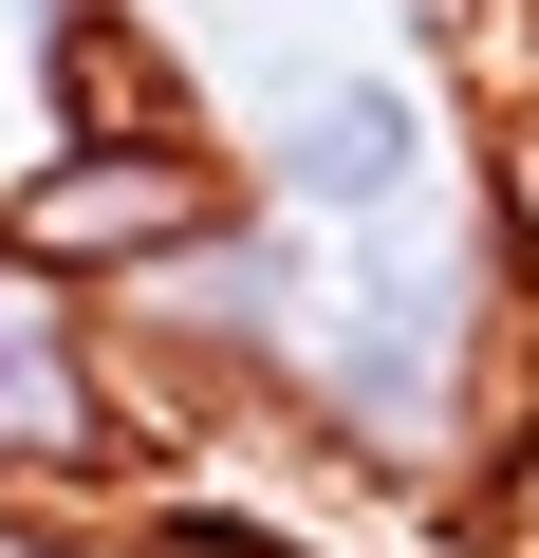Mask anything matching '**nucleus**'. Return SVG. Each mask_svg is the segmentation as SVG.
Wrapping results in <instances>:
<instances>
[{"label": "nucleus", "mask_w": 539, "mask_h": 558, "mask_svg": "<svg viewBox=\"0 0 539 558\" xmlns=\"http://www.w3.org/2000/svg\"><path fill=\"white\" fill-rule=\"evenodd\" d=\"M149 410H131V336L94 279H57L20 223H0V502H75V484H131Z\"/></svg>", "instance_id": "f257e3e1"}, {"label": "nucleus", "mask_w": 539, "mask_h": 558, "mask_svg": "<svg viewBox=\"0 0 539 558\" xmlns=\"http://www.w3.org/2000/svg\"><path fill=\"white\" fill-rule=\"evenodd\" d=\"M260 205H280L298 242H409L446 223V112L409 57H317L280 94V131H260Z\"/></svg>", "instance_id": "f03ea898"}, {"label": "nucleus", "mask_w": 539, "mask_h": 558, "mask_svg": "<svg viewBox=\"0 0 539 558\" xmlns=\"http://www.w3.org/2000/svg\"><path fill=\"white\" fill-rule=\"evenodd\" d=\"M20 223L57 279H94V299H131L149 260H186L205 223H223V168H205V131H112V112H75L38 168H20Z\"/></svg>", "instance_id": "7ed1b4c3"}, {"label": "nucleus", "mask_w": 539, "mask_h": 558, "mask_svg": "<svg viewBox=\"0 0 539 558\" xmlns=\"http://www.w3.org/2000/svg\"><path fill=\"white\" fill-rule=\"evenodd\" d=\"M0 558H94V539H57V521H20V539H0Z\"/></svg>", "instance_id": "20e7f679"}]
</instances>
